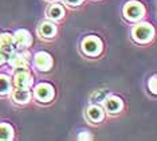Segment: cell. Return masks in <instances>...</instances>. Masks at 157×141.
Here are the masks:
<instances>
[{
	"label": "cell",
	"mask_w": 157,
	"mask_h": 141,
	"mask_svg": "<svg viewBox=\"0 0 157 141\" xmlns=\"http://www.w3.org/2000/svg\"><path fill=\"white\" fill-rule=\"evenodd\" d=\"M47 16L52 20H59L65 16V10L59 4H52V6H50L47 10Z\"/></svg>",
	"instance_id": "obj_14"
},
{
	"label": "cell",
	"mask_w": 157,
	"mask_h": 141,
	"mask_svg": "<svg viewBox=\"0 0 157 141\" xmlns=\"http://www.w3.org/2000/svg\"><path fill=\"white\" fill-rule=\"evenodd\" d=\"M30 100H31V93H30V90H28V89L16 88L12 92V101L15 104L24 105V104H27Z\"/></svg>",
	"instance_id": "obj_12"
},
{
	"label": "cell",
	"mask_w": 157,
	"mask_h": 141,
	"mask_svg": "<svg viewBox=\"0 0 157 141\" xmlns=\"http://www.w3.org/2000/svg\"><path fill=\"white\" fill-rule=\"evenodd\" d=\"M132 37L137 43H148L155 37V28L149 23H138L132 28Z\"/></svg>",
	"instance_id": "obj_1"
},
{
	"label": "cell",
	"mask_w": 157,
	"mask_h": 141,
	"mask_svg": "<svg viewBox=\"0 0 157 141\" xmlns=\"http://www.w3.org/2000/svg\"><path fill=\"white\" fill-rule=\"evenodd\" d=\"M34 97L40 102H50L54 98V88L50 84H39L34 89Z\"/></svg>",
	"instance_id": "obj_4"
},
{
	"label": "cell",
	"mask_w": 157,
	"mask_h": 141,
	"mask_svg": "<svg viewBox=\"0 0 157 141\" xmlns=\"http://www.w3.org/2000/svg\"><path fill=\"white\" fill-rule=\"evenodd\" d=\"M13 84H15L16 88L30 89L34 84V78L27 70H19L13 77Z\"/></svg>",
	"instance_id": "obj_6"
},
{
	"label": "cell",
	"mask_w": 157,
	"mask_h": 141,
	"mask_svg": "<svg viewBox=\"0 0 157 141\" xmlns=\"http://www.w3.org/2000/svg\"><path fill=\"white\" fill-rule=\"evenodd\" d=\"M108 94H109L108 90H95V93H93L91 96V102H102Z\"/></svg>",
	"instance_id": "obj_17"
},
{
	"label": "cell",
	"mask_w": 157,
	"mask_h": 141,
	"mask_svg": "<svg viewBox=\"0 0 157 141\" xmlns=\"http://www.w3.org/2000/svg\"><path fill=\"white\" fill-rule=\"evenodd\" d=\"M38 34L40 35V38L51 39V38H54L56 34V26L54 23H51V22H43V23L39 24Z\"/></svg>",
	"instance_id": "obj_11"
},
{
	"label": "cell",
	"mask_w": 157,
	"mask_h": 141,
	"mask_svg": "<svg viewBox=\"0 0 157 141\" xmlns=\"http://www.w3.org/2000/svg\"><path fill=\"white\" fill-rule=\"evenodd\" d=\"M86 116L91 122H99L103 118V110L97 105H91L86 112Z\"/></svg>",
	"instance_id": "obj_13"
},
{
	"label": "cell",
	"mask_w": 157,
	"mask_h": 141,
	"mask_svg": "<svg viewBox=\"0 0 157 141\" xmlns=\"http://www.w3.org/2000/svg\"><path fill=\"white\" fill-rule=\"evenodd\" d=\"M8 63L12 69H17V70H26V69H28V65H30L27 58H24L23 54H16V53H12L10 55Z\"/></svg>",
	"instance_id": "obj_10"
},
{
	"label": "cell",
	"mask_w": 157,
	"mask_h": 141,
	"mask_svg": "<svg viewBox=\"0 0 157 141\" xmlns=\"http://www.w3.org/2000/svg\"><path fill=\"white\" fill-rule=\"evenodd\" d=\"M0 50L7 55H11L16 51V45L13 35L11 34H2L0 35Z\"/></svg>",
	"instance_id": "obj_8"
},
{
	"label": "cell",
	"mask_w": 157,
	"mask_h": 141,
	"mask_svg": "<svg viewBox=\"0 0 157 141\" xmlns=\"http://www.w3.org/2000/svg\"><path fill=\"white\" fill-rule=\"evenodd\" d=\"M11 92V81L4 74H0V96H7Z\"/></svg>",
	"instance_id": "obj_16"
},
{
	"label": "cell",
	"mask_w": 157,
	"mask_h": 141,
	"mask_svg": "<svg viewBox=\"0 0 157 141\" xmlns=\"http://www.w3.org/2000/svg\"><path fill=\"white\" fill-rule=\"evenodd\" d=\"M78 139L79 140H91V136L89 135V132H82Z\"/></svg>",
	"instance_id": "obj_19"
},
{
	"label": "cell",
	"mask_w": 157,
	"mask_h": 141,
	"mask_svg": "<svg viewBox=\"0 0 157 141\" xmlns=\"http://www.w3.org/2000/svg\"><path fill=\"white\" fill-rule=\"evenodd\" d=\"M148 86H149V89H151V92L153 93V94H156V77H152L151 79H149V84H148Z\"/></svg>",
	"instance_id": "obj_18"
},
{
	"label": "cell",
	"mask_w": 157,
	"mask_h": 141,
	"mask_svg": "<svg viewBox=\"0 0 157 141\" xmlns=\"http://www.w3.org/2000/svg\"><path fill=\"white\" fill-rule=\"evenodd\" d=\"M65 2L67 3L69 6H79L83 0H65Z\"/></svg>",
	"instance_id": "obj_20"
},
{
	"label": "cell",
	"mask_w": 157,
	"mask_h": 141,
	"mask_svg": "<svg viewBox=\"0 0 157 141\" xmlns=\"http://www.w3.org/2000/svg\"><path fill=\"white\" fill-rule=\"evenodd\" d=\"M103 105H105V109L109 114H117L122 110L124 104L121 98L118 97H109V98L103 100Z\"/></svg>",
	"instance_id": "obj_9"
},
{
	"label": "cell",
	"mask_w": 157,
	"mask_h": 141,
	"mask_svg": "<svg viewBox=\"0 0 157 141\" xmlns=\"http://www.w3.org/2000/svg\"><path fill=\"white\" fill-rule=\"evenodd\" d=\"M145 14V8L138 2H129L124 7V16L130 22H137L142 19Z\"/></svg>",
	"instance_id": "obj_2"
},
{
	"label": "cell",
	"mask_w": 157,
	"mask_h": 141,
	"mask_svg": "<svg viewBox=\"0 0 157 141\" xmlns=\"http://www.w3.org/2000/svg\"><path fill=\"white\" fill-rule=\"evenodd\" d=\"M13 137V129L10 124H0V140L8 141Z\"/></svg>",
	"instance_id": "obj_15"
},
{
	"label": "cell",
	"mask_w": 157,
	"mask_h": 141,
	"mask_svg": "<svg viewBox=\"0 0 157 141\" xmlns=\"http://www.w3.org/2000/svg\"><path fill=\"white\" fill-rule=\"evenodd\" d=\"M34 65L38 70L48 71L52 67V58L48 53H44V51L36 53L34 57Z\"/></svg>",
	"instance_id": "obj_5"
},
{
	"label": "cell",
	"mask_w": 157,
	"mask_h": 141,
	"mask_svg": "<svg viewBox=\"0 0 157 141\" xmlns=\"http://www.w3.org/2000/svg\"><path fill=\"white\" fill-rule=\"evenodd\" d=\"M16 49H27L33 45V37L27 30H17L13 34Z\"/></svg>",
	"instance_id": "obj_7"
},
{
	"label": "cell",
	"mask_w": 157,
	"mask_h": 141,
	"mask_svg": "<svg viewBox=\"0 0 157 141\" xmlns=\"http://www.w3.org/2000/svg\"><path fill=\"white\" fill-rule=\"evenodd\" d=\"M6 61H7V54H4L2 50H0V65H3Z\"/></svg>",
	"instance_id": "obj_21"
},
{
	"label": "cell",
	"mask_w": 157,
	"mask_h": 141,
	"mask_svg": "<svg viewBox=\"0 0 157 141\" xmlns=\"http://www.w3.org/2000/svg\"><path fill=\"white\" fill-rule=\"evenodd\" d=\"M82 51L89 57H97L102 51V42L97 37H87L82 41Z\"/></svg>",
	"instance_id": "obj_3"
}]
</instances>
